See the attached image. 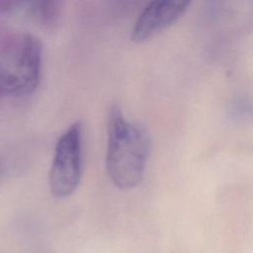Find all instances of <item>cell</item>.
Returning a JSON list of instances; mask_svg holds the SVG:
<instances>
[{
    "label": "cell",
    "mask_w": 253,
    "mask_h": 253,
    "mask_svg": "<svg viewBox=\"0 0 253 253\" xmlns=\"http://www.w3.org/2000/svg\"><path fill=\"white\" fill-rule=\"evenodd\" d=\"M193 0H150L136 19L131 39L145 42L176 23Z\"/></svg>",
    "instance_id": "3"
},
{
    "label": "cell",
    "mask_w": 253,
    "mask_h": 253,
    "mask_svg": "<svg viewBox=\"0 0 253 253\" xmlns=\"http://www.w3.org/2000/svg\"><path fill=\"white\" fill-rule=\"evenodd\" d=\"M107 172L116 187L130 190L143 178L149 153L146 130L127 121L118 106H112L107 121Z\"/></svg>",
    "instance_id": "1"
},
{
    "label": "cell",
    "mask_w": 253,
    "mask_h": 253,
    "mask_svg": "<svg viewBox=\"0 0 253 253\" xmlns=\"http://www.w3.org/2000/svg\"><path fill=\"white\" fill-rule=\"evenodd\" d=\"M2 171H3V167H2V164H1V162H0V177H1V175H2Z\"/></svg>",
    "instance_id": "4"
},
{
    "label": "cell",
    "mask_w": 253,
    "mask_h": 253,
    "mask_svg": "<svg viewBox=\"0 0 253 253\" xmlns=\"http://www.w3.org/2000/svg\"><path fill=\"white\" fill-rule=\"evenodd\" d=\"M82 173V126L76 122L58 138L48 183L52 195L59 199L71 196L77 189Z\"/></svg>",
    "instance_id": "2"
}]
</instances>
